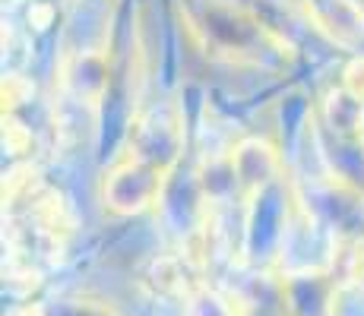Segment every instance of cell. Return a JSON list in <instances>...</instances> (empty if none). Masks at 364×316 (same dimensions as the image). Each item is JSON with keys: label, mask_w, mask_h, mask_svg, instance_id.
Instances as JSON below:
<instances>
[{"label": "cell", "mask_w": 364, "mask_h": 316, "mask_svg": "<svg viewBox=\"0 0 364 316\" xmlns=\"http://www.w3.org/2000/svg\"><path fill=\"white\" fill-rule=\"evenodd\" d=\"M191 313L193 316H235V310L213 291H200L197 298L191 300Z\"/></svg>", "instance_id": "6da1fadb"}]
</instances>
